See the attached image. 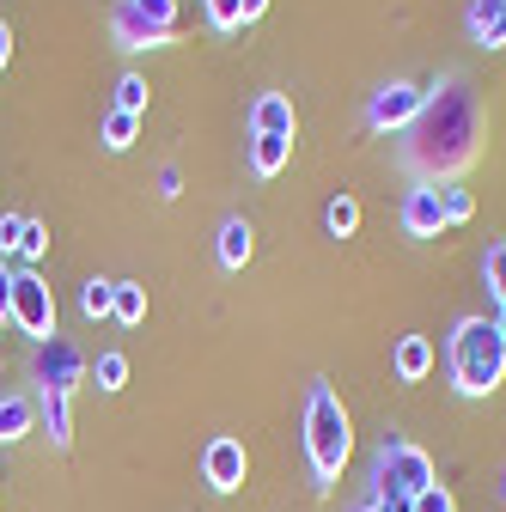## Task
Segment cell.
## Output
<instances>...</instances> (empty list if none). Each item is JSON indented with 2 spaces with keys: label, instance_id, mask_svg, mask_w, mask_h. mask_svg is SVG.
Masks as SVG:
<instances>
[{
  "label": "cell",
  "instance_id": "1",
  "mask_svg": "<svg viewBox=\"0 0 506 512\" xmlns=\"http://www.w3.org/2000/svg\"><path fill=\"white\" fill-rule=\"evenodd\" d=\"M476 141H482L476 92H470V80L452 74V80H439V86L427 92L421 116L409 122L403 153H409V165H415L427 183H439V177H452V171H464V165L476 159Z\"/></svg>",
  "mask_w": 506,
  "mask_h": 512
},
{
  "label": "cell",
  "instance_id": "2",
  "mask_svg": "<svg viewBox=\"0 0 506 512\" xmlns=\"http://www.w3.org/2000/svg\"><path fill=\"white\" fill-rule=\"evenodd\" d=\"M354 458V421L342 409V397L330 391V384H311L305 397V464H311V482L330 488Z\"/></svg>",
  "mask_w": 506,
  "mask_h": 512
},
{
  "label": "cell",
  "instance_id": "3",
  "mask_svg": "<svg viewBox=\"0 0 506 512\" xmlns=\"http://www.w3.org/2000/svg\"><path fill=\"white\" fill-rule=\"evenodd\" d=\"M446 366H452V384L464 397H494L506 384V342L494 330V317H464L446 342Z\"/></svg>",
  "mask_w": 506,
  "mask_h": 512
},
{
  "label": "cell",
  "instance_id": "4",
  "mask_svg": "<svg viewBox=\"0 0 506 512\" xmlns=\"http://www.w3.org/2000/svg\"><path fill=\"white\" fill-rule=\"evenodd\" d=\"M439 476H433V458L409 439H385L378 445V464H372V500L385 512H409L415 494H427Z\"/></svg>",
  "mask_w": 506,
  "mask_h": 512
},
{
  "label": "cell",
  "instance_id": "5",
  "mask_svg": "<svg viewBox=\"0 0 506 512\" xmlns=\"http://www.w3.org/2000/svg\"><path fill=\"white\" fill-rule=\"evenodd\" d=\"M110 37H116V49H165V43H177V0H116Z\"/></svg>",
  "mask_w": 506,
  "mask_h": 512
},
{
  "label": "cell",
  "instance_id": "6",
  "mask_svg": "<svg viewBox=\"0 0 506 512\" xmlns=\"http://www.w3.org/2000/svg\"><path fill=\"white\" fill-rule=\"evenodd\" d=\"M7 317H13L31 342H49V336H55V293H49V281H43L37 269H19V275H13V305H7Z\"/></svg>",
  "mask_w": 506,
  "mask_h": 512
},
{
  "label": "cell",
  "instance_id": "7",
  "mask_svg": "<svg viewBox=\"0 0 506 512\" xmlns=\"http://www.w3.org/2000/svg\"><path fill=\"white\" fill-rule=\"evenodd\" d=\"M427 104V86H409V80H391V86H378L372 104H366V122L385 135V128H409Z\"/></svg>",
  "mask_w": 506,
  "mask_h": 512
},
{
  "label": "cell",
  "instance_id": "8",
  "mask_svg": "<svg viewBox=\"0 0 506 512\" xmlns=\"http://www.w3.org/2000/svg\"><path fill=\"white\" fill-rule=\"evenodd\" d=\"M37 384L43 391H68L74 397V384L86 378V360H80V348L68 342V336H49V342H37Z\"/></svg>",
  "mask_w": 506,
  "mask_h": 512
},
{
  "label": "cell",
  "instance_id": "9",
  "mask_svg": "<svg viewBox=\"0 0 506 512\" xmlns=\"http://www.w3.org/2000/svg\"><path fill=\"white\" fill-rule=\"evenodd\" d=\"M244 470H250L244 439H232V433L208 439V452H202V476H208V488H214V494H238V488H244Z\"/></svg>",
  "mask_w": 506,
  "mask_h": 512
},
{
  "label": "cell",
  "instance_id": "10",
  "mask_svg": "<svg viewBox=\"0 0 506 512\" xmlns=\"http://www.w3.org/2000/svg\"><path fill=\"white\" fill-rule=\"evenodd\" d=\"M397 220H403V232H409V238H439V232H446L439 183H415L409 196H403V208H397Z\"/></svg>",
  "mask_w": 506,
  "mask_h": 512
},
{
  "label": "cell",
  "instance_id": "11",
  "mask_svg": "<svg viewBox=\"0 0 506 512\" xmlns=\"http://www.w3.org/2000/svg\"><path fill=\"white\" fill-rule=\"evenodd\" d=\"M250 135H281V141H293V98L287 92H263L257 104H250Z\"/></svg>",
  "mask_w": 506,
  "mask_h": 512
},
{
  "label": "cell",
  "instance_id": "12",
  "mask_svg": "<svg viewBox=\"0 0 506 512\" xmlns=\"http://www.w3.org/2000/svg\"><path fill=\"white\" fill-rule=\"evenodd\" d=\"M250 250H257V232H250V220H244V214L220 220V263H226V269H244Z\"/></svg>",
  "mask_w": 506,
  "mask_h": 512
},
{
  "label": "cell",
  "instance_id": "13",
  "mask_svg": "<svg viewBox=\"0 0 506 512\" xmlns=\"http://www.w3.org/2000/svg\"><path fill=\"white\" fill-rule=\"evenodd\" d=\"M391 366H397L403 384H421V378L433 372V342H427V336H403L397 354H391Z\"/></svg>",
  "mask_w": 506,
  "mask_h": 512
},
{
  "label": "cell",
  "instance_id": "14",
  "mask_svg": "<svg viewBox=\"0 0 506 512\" xmlns=\"http://www.w3.org/2000/svg\"><path fill=\"white\" fill-rule=\"evenodd\" d=\"M287 159H293V141H281V135H250V171H257V177H281Z\"/></svg>",
  "mask_w": 506,
  "mask_h": 512
},
{
  "label": "cell",
  "instance_id": "15",
  "mask_svg": "<svg viewBox=\"0 0 506 512\" xmlns=\"http://www.w3.org/2000/svg\"><path fill=\"white\" fill-rule=\"evenodd\" d=\"M110 317H116V324H147V287L141 281H116L110 287Z\"/></svg>",
  "mask_w": 506,
  "mask_h": 512
},
{
  "label": "cell",
  "instance_id": "16",
  "mask_svg": "<svg viewBox=\"0 0 506 512\" xmlns=\"http://www.w3.org/2000/svg\"><path fill=\"white\" fill-rule=\"evenodd\" d=\"M43 421H49V445H74V397L68 391H43Z\"/></svg>",
  "mask_w": 506,
  "mask_h": 512
},
{
  "label": "cell",
  "instance_id": "17",
  "mask_svg": "<svg viewBox=\"0 0 506 512\" xmlns=\"http://www.w3.org/2000/svg\"><path fill=\"white\" fill-rule=\"evenodd\" d=\"M135 135H141V116H129V110H104V147H110V153H129Z\"/></svg>",
  "mask_w": 506,
  "mask_h": 512
},
{
  "label": "cell",
  "instance_id": "18",
  "mask_svg": "<svg viewBox=\"0 0 506 512\" xmlns=\"http://www.w3.org/2000/svg\"><path fill=\"white\" fill-rule=\"evenodd\" d=\"M31 433V403L25 397H0V445H13Z\"/></svg>",
  "mask_w": 506,
  "mask_h": 512
},
{
  "label": "cell",
  "instance_id": "19",
  "mask_svg": "<svg viewBox=\"0 0 506 512\" xmlns=\"http://www.w3.org/2000/svg\"><path fill=\"white\" fill-rule=\"evenodd\" d=\"M439 208H446V226H458V220L476 214V196H470L464 183H439Z\"/></svg>",
  "mask_w": 506,
  "mask_h": 512
},
{
  "label": "cell",
  "instance_id": "20",
  "mask_svg": "<svg viewBox=\"0 0 506 512\" xmlns=\"http://www.w3.org/2000/svg\"><path fill=\"white\" fill-rule=\"evenodd\" d=\"M110 110L147 116V80H141V74H122V80H116V104H110Z\"/></svg>",
  "mask_w": 506,
  "mask_h": 512
},
{
  "label": "cell",
  "instance_id": "21",
  "mask_svg": "<svg viewBox=\"0 0 506 512\" xmlns=\"http://www.w3.org/2000/svg\"><path fill=\"white\" fill-rule=\"evenodd\" d=\"M482 281H488L494 305H506V244H488V256H482Z\"/></svg>",
  "mask_w": 506,
  "mask_h": 512
},
{
  "label": "cell",
  "instance_id": "22",
  "mask_svg": "<svg viewBox=\"0 0 506 512\" xmlns=\"http://www.w3.org/2000/svg\"><path fill=\"white\" fill-rule=\"evenodd\" d=\"M43 250H49V226H43V220H25L13 256H25V263H43Z\"/></svg>",
  "mask_w": 506,
  "mask_h": 512
},
{
  "label": "cell",
  "instance_id": "23",
  "mask_svg": "<svg viewBox=\"0 0 506 512\" xmlns=\"http://www.w3.org/2000/svg\"><path fill=\"white\" fill-rule=\"evenodd\" d=\"M110 287H116V281H104V275H92V281L80 287V311L92 317V324H98V317H110Z\"/></svg>",
  "mask_w": 506,
  "mask_h": 512
},
{
  "label": "cell",
  "instance_id": "24",
  "mask_svg": "<svg viewBox=\"0 0 506 512\" xmlns=\"http://www.w3.org/2000/svg\"><path fill=\"white\" fill-rule=\"evenodd\" d=\"M324 220H330L336 238H348V232H360V202H354V196H336V202L324 208Z\"/></svg>",
  "mask_w": 506,
  "mask_h": 512
},
{
  "label": "cell",
  "instance_id": "25",
  "mask_svg": "<svg viewBox=\"0 0 506 512\" xmlns=\"http://www.w3.org/2000/svg\"><path fill=\"white\" fill-rule=\"evenodd\" d=\"M92 378H98V391H122V384H129V360H122V354H98Z\"/></svg>",
  "mask_w": 506,
  "mask_h": 512
},
{
  "label": "cell",
  "instance_id": "26",
  "mask_svg": "<svg viewBox=\"0 0 506 512\" xmlns=\"http://www.w3.org/2000/svg\"><path fill=\"white\" fill-rule=\"evenodd\" d=\"M500 13H506V0H470V13H464L470 37H482V31H488V19H500Z\"/></svg>",
  "mask_w": 506,
  "mask_h": 512
},
{
  "label": "cell",
  "instance_id": "27",
  "mask_svg": "<svg viewBox=\"0 0 506 512\" xmlns=\"http://www.w3.org/2000/svg\"><path fill=\"white\" fill-rule=\"evenodd\" d=\"M202 13H208L214 31H238V25H244V19H238V0H202Z\"/></svg>",
  "mask_w": 506,
  "mask_h": 512
},
{
  "label": "cell",
  "instance_id": "28",
  "mask_svg": "<svg viewBox=\"0 0 506 512\" xmlns=\"http://www.w3.org/2000/svg\"><path fill=\"white\" fill-rule=\"evenodd\" d=\"M409 512H458V506H452V494H446V488L433 482L427 494H415V506H409Z\"/></svg>",
  "mask_w": 506,
  "mask_h": 512
},
{
  "label": "cell",
  "instance_id": "29",
  "mask_svg": "<svg viewBox=\"0 0 506 512\" xmlns=\"http://www.w3.org/2000/svg\"><path fill=\"white\" fill-rule=\"evenodd\" d=\"M159 196H165V202L183 196V171H177V165H159Z\"/></svg>",
  "mask_w": 506,
  "mask_h": 512
},
{
  "label": "cell",
  "instance_id": "30",
  "mask_svg": "<svg viewBox=\"0 0 506 512\" xmlns=\"http://www.w3.org/2000/svg\"><path fill=\"white\" fill-rule=\"evenodd\" d=\"M19 226H25L19 214H0V256H7V250L19 244Z\"/></svg>",
  "mask_w": 506,
  "mask_h": 512
},
{
  "label": "cell",
  "instance_id": "31",
  "mask_svg": "<svg viewBox=\"0 0 506 512\" xmlns=\"http://www.w3.org/2000/svg\"><path fill=\"white\" fill-rule=\"evenodd\" d=\"M476 43H482V49H506V13H500V19H488V31H482Z\"/></svg>",
  "mask_w": 506,
  "mask_h": 512
},
{
  "label": "cell",
  "instance_id": "32",
  "mask_svg": "<svg viewBox=\"0 0 506 512\" xmlns=\"http://www.w3.org/2000/svg\"><path fill=\"white\" fill-rule=\"evenodd\" d=\"M7 305H13V269L0 263V324H7Z\"/></svg>",
  "mask_w": 506,
  "mask_h": 512
},
{
  "label": "cell",
  "instance_id": "33",
  "mask_svg": "<svg viewBox=\"0 0 506 512\" xmlns=\"http://www.w3.org/2000/svg\"><path fill=\"white\" fill-rule=\"evenodd\" d=\"M263 13H269V0H238V19H244V25H250V19H263Z\"/></svg>",
  "mask_w": 506,
  "mask_h": 512
},
{
  "label": "cell",
  "instance_id": "34",
  "mask_svg": "<svg viewBox=\"0 0 506 512\" xmlns=\"http://www.w3.org/2000/svg\"><path fill=\"white\" fill-rule=\"evenodd\" d=\"M13 61V31H7V19H0V68Z\"/></svg>",
  "mask_w": 506,
  "mask_h": 512
},
{
  "label": "cell",
  "instance_id": "35",
  "mask_svg": "<svg viewBox=\"0 0 506 512\" xmlns=\"http://www.w3.org/2000/svg\"><path fill=\"white\" fill-rule=\"evenodd\" d=\"M494 330H500V342H506V305H500V311H494Z\"/></svg>",
  "mask_w": 506,
  "mask_h": 512
},
{
  "label": "cell",
  "instance_id": "36",
  "mask_svg": "<svg viewBox=\"0 0 506 512\" xmlns=\"http://www.w3.org/2000/svg\"><path fill=\"white\" fill-rule=\"evenodd\" d=\"M354 512H385V506H378V500H366V506H354Z\"/></svg>",
  "mask_w": 506,
  "mask_h": 512
},
{
  "label": "cell",
  "instance_id": "37",
  "mask_svg": "<svg viewBox=\"0 0 506 512\" xmlns=\"http://www.w3.org/2000/svg\"><path fill=\"white\" fill-rule=\"evenodd\" d=\"M500 488H506V482H500Z\"/></svg>",
  "mask_w": 506,
  "mask_h": 512
}]
</instances>
